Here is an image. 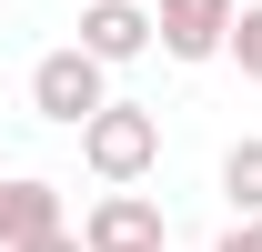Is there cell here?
<instances>
[{"mask_svg": "<svg viewBox=\"0 0 262 252\" xmlns=\"http://www.w3.org/2000/svg\"><path fill=\"white\" fill-rule=\"evenodd\" d=\"M232 10H242V0H151V40H162L171 61H222Z\"/></svg>", "mask_w": 262, "mask_h": 252, "instance_id": "cell-4", "label": "cell"}, {"mask_svg": "<svg viewBox=\"0 0 262 252\" xmlns=\"http://www.w3.org/2000/svg\"><path fill=\"white\" fill-rule=\"evenodd\" d=\"M81 161H91L101 182H141V172L162 161V111H141V101H101L91 121H81Z\"/></svg>", "mask_w": 262, "mask_h": 252, "instance_id": "cell-1", "label": "cell"}, {"mask_svg": "<svg viewBox=\"0 0 262 252\" xmlns=\"http://www.w3.org/2000/svg\"><path fill=\"white\" fill-rule=\"evenodd\" d=\"M81 242H91V252H162V242H171V222H162V202H151V192L111 182L91 212H81Z\"/></svg>", "mask_w": 262, "mask_h": 252, "instance_id": "cell-3", "label": "cell"}, {"mask_svg": "<svg viewBox=\"0 0 262 252\" xmlns=\"http://www.w3.org/2000/svg\"><path fill=\"white\" fill-rule=\"evenodd\" d=\"M51 222H61V192H51V182H31V172L0 182V252L31 242V232H51Z\"/></svg>", "mask_w": 262, "mask_h": 252, "instance_id": "cell-6", "label": "cell"}, {"mask_svg": "<svg viewBox=\"0 0 262 252\" xmlns=\"http://www.w3.org/2000/svg\"><path fill=\"white\" fill-rule=\"evenodd\" d=\"M222 202H232V212H262V131L222 152Z\"/></svg>", "mask_w": 262, "mask_h": 252, "instance_id": "cell-7", "label": "cell"}, {"mask_svg": "<svg viewBox=\"0 0 262 252\" xmlns=\"http://www.w3.org/2000/svg\"><path fill=\"white\" fill-rule=\"evenodd\" d=\"M232 61H242V81H262V0L252 10H232V40H222Z\"/></svg>", "mask_w": 262, "mask_h": 252, "instance_id": "cell-8", "label": "cell"}, {"mask_svg": "<svg viewBox=\"0 0 262 252\" xmlns=\"http://www.w3.org/2000/svg\"><path fill=\"white\" fill-rule=\"evenodd\" d=\"M101 101H111V61H91L81 40H61V51H40V61H31V111H40V121L81 131Z\"/></svg>", "mask_w": 262, "mask_h": 252, "instance_id": "cell-2", "label": "cell"}, {"mask_svg": "<svg viewBox=\"0 0 262 252\" xmlns=\"http://www.w3.org/2000/svg\"><path fill=\"white\" fill-rule=\"evenodd\" d=\"M212 252H262V212H232V232H222Z\"/></svg>", "mask_w": 262, "mask_h": 252, "instance_id": "cell-10", "label": "cell"}, {"mask_svg": "<svg viewBox=\"0 0 262 252\" xmlns=\"http://www.w3.org/2000/svg\"><path fill=\"white\" fill-rule=\"evenodd\" d=\"M81 51H91V61H141V51H151V10H141V0H81Z\"/></svg>", "mask_w": 262, "mask_h": 252, "instance_id": "cell-5", "label": "cell"}, {"mask_svg": "<svg viewBox=\"0 0 262 252\" xmlns=\"http://www.w3.org/2000/svg\"><path fill=\"white\" fill-rule=\"evenodd\" d=\"M10 252H91V242H81L71 222H51V232H31V242H10Z\"/></svg>", "mask_w": 262, "mask_h": 252, "instance_id": "cell-9", "label": "cell"}, {"mask_svg": "<svg viewBox=\"0 0 262 252\" xmlns=\"http://www.w3.org/2000/svg\"><path fill=\"white\" fill-rule=\"evenodd\" d=\"M162 252H171V242H162Z\"/></svg>", "mask_w": 262, "mask_h": 252, "instance_id": "cell-11", "label": "cell"}]
</instances>
